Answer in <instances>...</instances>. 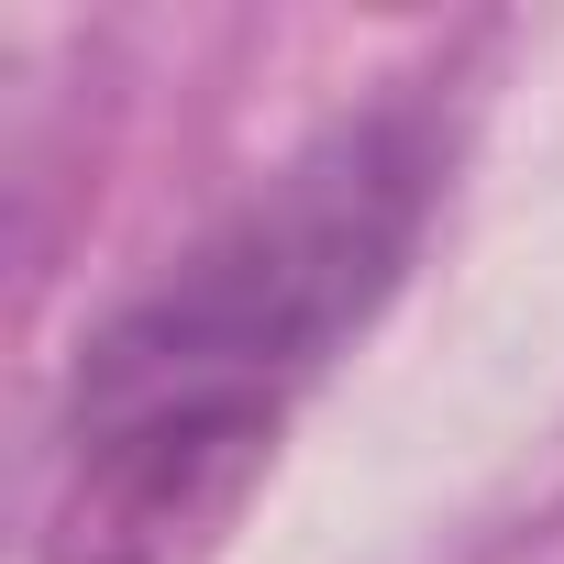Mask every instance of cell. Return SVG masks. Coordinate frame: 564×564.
Instances as JSON below:
<instances>
[{
	"instance_id": "1",
	"label": "cell",
	"mask_w": 564,
	"mask_h": 564,
	"mask_svg": "<svg viewBox=\"0 0 564 564\" xmlns=\"http://www.w3.org/2000/svg\"><path fill=\"white\" fill-rule=\"evenodd\" d=\"M432 177L443 155L410 100L333 122L111 311L67 388L45 564H210L289 443L300 388L388 311Z\"/></svg>"
}]
</instances>
